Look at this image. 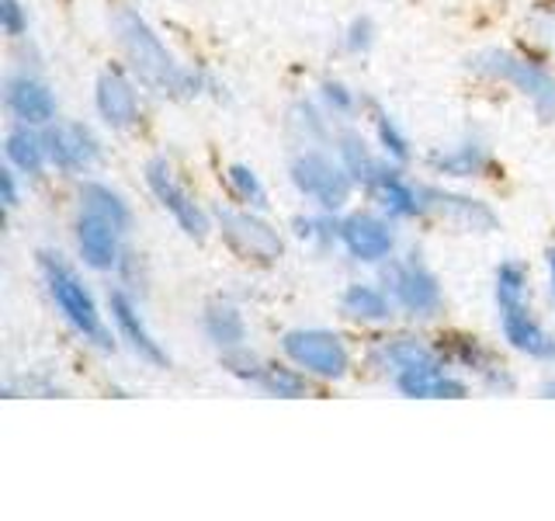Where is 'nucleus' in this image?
<instances>
[{"instance_id": "nucleus-17", "label": "nucleus", "mask_w": 555, "mask_h": 521, "mask_svg": "<svg viewBox=\"0 0 555 521\" xmlns=\"http://www.w3.org/2000/svg\"><path fill=\"white\" fill-rule=\"evenodd\" d=\"M98 118L112 132H132L143 126V91L129 66H104L94 80Z\"/></svg>"}, {"instance_id": "nucleus-24", "label": "nucleus", "mask_w": 555, "mask_h": 521, "mask_svg": "<svg viewBox=\"0 0 555 521\" xmlns=\"http://www.w3.org/2000/svg\"><path fill=\"white\" fill-rule=\"evenodd\" d=\"M337 306H340V317H347L351 323H361V327H389L399 317L389 289L382 282H361V278L340 289Z\"/></svg>"}, {"instance_id": "nucleus-23", "label": "nucleus", "mask_w": 555, "mask_h": 521, "mask_svg": "<svg viewBox=\"0 0 555 521\" xmlns=\"http://www.w3.org/2000/svg\"><path fill=\"white\" fill-rule=\"evenodd\" d=\"M202 338L216 347V355H233L240 347H250V327L243 309L233 300H208L198 313Z\"/></svg>"}, {"instance_id": "nucleus-37", "label": "nucleus", "mask_w": 555, "mask_h": 521, "mask_svg": "<svg viewBox=\"0 0 555 521\" xmlns=\"http://www.w3.org/2000/svg\"><path fill=\"white\" fill-rule=\"evenodd\" d=\"M0 205H4V216H11L22 205V174L8 164L0 170Z\"/></svg>"}, {"instance_id": "nucleus-13", "label": "nucleus", "mask_w": 555, "mask_h": 521, "mask_svg": "<svg viewBox=\"0 0 555 521\" xmlns=\"http://www.w3.org/2000/svg\"><path fill=\"white\" fill-rule=\"evenodd\" d=\"M340 251L354 265L382 268L399 251L396 219L382 208H358V213L340 216Z\"/></svg>"}, {"instance_id": "nucleus-19", "label": "nucleus", "mask_w": 555, "mask_h": 521, "mask_svg": "<svg viewBox=\"0 0 555 521\" xmlns=\"http://www.w3.org/2000/svg\"><path fill=\"white\" fill-rule=\"evenodd\" d=\"M427 167L430 174H438L444 181H486V178H493L500 164H496L493 147L486 143L482 136L468 132L438 150H430Z\"/></svg>"}, {"instance_id": "nucleus-21", "label": "nucleus", "mask_w": 555, "mask_h": 521, "mask_svg": "<svg viewBox=\"0 0 555 521\" xmlns=\"http://www.w3.org/2000/svg\"><path fill=\"white\" fill-rule=\"evenodd\" d=\"M434 355H441V344L438 341H427L421 334H410V330H396V334H382L369 344V352H364V361H369V369L392 382L399 372L413 369V365H421Z\"/></svg>"}, {"instance_id": "nucleus-5", "label": "nucleus", "mask_w": 555, "mask_h": 521, "mask_svg": "<svg viewBox=\"0 0 555 521\" xmlns=\"http://www.w3.org/2000/svg\"><path fill=\"white\" fill-rule=\"evenodd\" d=\"M288 181L312 208L344 213L354 199V178L337 156V147H292L288 153Z\"/></svg>"}, {"instance_id": "nucleus-39", "label": "nucleus", "mask_w": 555, "mask_h": 521, "mask_svg": "<svg viewBox=\"0 0 555 521\" xmlns=\"http://www.w3.org/2000/svg\"><path fill=\"white\" fill-rule=\"evenodd\" d=\"M538 393H542L545 399H555V376H548L542 386H538Z\"/></svg>"}, {"instance_id": "nucleus-9", "label": "nucleus", "mask_w": 555, "mask_h": 521, "mask_svg": "<svg viewBox=\"0 0 555 521\" xmlns=\"http://www.w3.org/2000/svg\"><path fill=\"white\" fill-rule=\"evenodd\" d=\"M143 178H146V188L150 195L160 202L164 213L178 223V230L188 237V240H205L208 233L216 230V219L208 208H202V202L195 199V191H191L181 174L173 170V164L167 156H150L146 167H143Z\"/></svg>"}, {"instance_id": "nucleus-30", "label": "nucleus", "mask_w": 555, "mask_h": 521, "mask_svg": "<svg viewBox=\"0 0 555 521\" xmlns=\"http://www.w3.org/2000/svg\"><path fill=\"white\" fill-rule=\"evenodd\" d=\"M317 101L326 109V115L337 122V126H351V122L364 118V104L369 94H361L358 87H351L340 77H323L317 87Z\"/></svg>"}, {"instance_id": "nucleus-38", "label": "nucleus", "mask_w": 555, "mask_h": 521, "mask_svg": "<svg viewBox=\"0 0 555 521\" xmlns=\"http://www.w3.org/2000/svg\"><path fill=\"white\" fill-rule=\"evenodd\" d=\"M545 278H548V300L555 306V247H548L545 254Z\"/></svg>"}, {"instance_id": "nucleus-32", "label": "nucleus", "mask_w": 555, "mask_h": 521, "mask_svg": "<svg viewBox=\"0 0 555 521\" xmlns=\"http://www.w3.org/2000/svg\"><path fill=\"white\" fill-rule=\"evenodd\" d=\"M225 188H230V199L236 205L268 213V185L260 181V174L250 164H230V167H225Z\"/></svg>"}, {"instance_id": "nucleus-25", "label": "nucleus", "mask_w": 555, "mask_h": 521, "mask_svg": "<svg viewBox=\"0 0 555 521\" xmlns=\"http://www.w3.org/2000/svg\"><path fill=\"white\" fill-rule=\"evenodd\" d=\"M337 129L340 126L317 98H295L285 112V136L292 147H334Z\"/></svg>"}, {"instance_id": "nucleus-15", "label": "nucleus", "mask_w": 555, "mask_h": 521, "mask_svg": "<svg viewBox=\"0 0 555 521\" xmlns=\"http://www.w3.org/2000/svg\"><path fill=\"white\" fill-rule=\"evenodd\" d=\"M46 132V150H49V167L60 174H74L83 178L104 161L101 136L80 118H56Z\"/></svg>"}, {"instance_id": "nucleus-26", "label": "nucleus", "mask_w": 555, "mask_h": 521, "mask_svg": "<svg viewBox=\"0 0 555 521\" xmlns=\"http://www.w3.org/2000/svg\"><path fill=\"white\" fill-rule=\"evenodd\" d=\"M4 161L22 178H42L49 170V150L46 132L39 126H25V122H11L4 132Z\"/></svg>"}, {"instance_id": "nucleus-36", "label": "nucleus", "mask_w": 555, "mask_h": 521, "mask_svg": "<svg viewBox=\"0 0 555 521\" xmlns=\"http://www.w3.org/2000/svg\"><path fill=\"white\" fill-rule=\"evenodd\" d=\"M28 28H31V17L22 0H0V31H4L11 42H25Z\"/></svg>"}, {"instance_id": "nucleus-35", "label": "nucleus", "mask_w": 555, "mask_h": 521, "mask_svg": "<svg viewBox=\"0 0 555 521\" xmlns=\"http://www.w3.org/2000/svg\"><path fill=\"white\" fill-rule=\"evenodd\" d=\"M375 42H378V28L369 14L351 17L344 35H340V49L347 52V56H369V52L375 49Z\"/></svg>"}, {"instance_id": "nucleus-8", "label": "nucleus", "mask_w": 555, "mask_h": 521, "mask_svg": "<svg viewBox=\"0 0 555 521\" xmlns=\"http://www.w3.org/2000/svg\"><path fill=\"white\" fill-rule=\"evenodd\" d=\"M282 355L317 382H340L354 369V352L330 327H295L282 334Z\"/></svg>"}, {"instance_id": "nucleus-14", "label": "nucleus", "mask_w": 555, "mask_h": 521, "mask_svg": "<svg viewBox=\"0 0 555 521\" xmlns=\"http://www.w3.org/2000/svg\"><path fill=\"white\" fill-rule=\"evenodd\" d=\"M4 109L11 122H25V126H52L60 118L56 91L42 77V69L35 63H17L4 77Z\"/></svg>"}, {"instance_id": "nucleus-3", "label": "nucleus", "mask_w": 555, "mask_h": 521, "mask_svg": "<svg viewBox=\"0 0 555 521\" xmlns=\"http://www.w3.org/2000/svg\"><path fill=\"white\" fill-rule=\"evenodd\" d=\"M39 275L52 309L60 313L63 323L74 330V334L91 344L94 352H115L118 334H112V320H104V313L94 300V292L87 289L83 275L69 265V260L60 251H39Z\"/></svg>"}, {"instance_id": "nucleus-29", "label": "nucleus", "mask_w": 555, "mask_h": 521, "mask_svg": "<svg viewBox=\"0 0 555 521\" xmlns=\"http://www.w3.org/2000/svg\"><path fill=\"white\" fill-rule=\"evenodd\" d=\"M77 208H87V213H98L104 219H112L121 233H132V205L121 191L108 181L98 178H83L77 188Z\"/></svg>"}, {"instance_id": "nucleus-11", "label": "nucleus", "mask_w": 555, "mask_h": 521, "mask_svg": "<svg viewBox=\"0 0 555 521\" xmlns=\"http://www.w3.org/2000/svg\"><path fill=\"white\" fill-rule=\"evenodd\" d=\"M438 344L444 358L455 365L473 386L493 396H511L517 390V376L511 369V361L503 358L490 341H482L476 334H444Z\"/></svg>"}, {"instance_id": "nucleus-6", "label": "nucleus", "mask_w": 555, "mask_h": 521, "mask_svg": "<svg viewBox=\"0 0 555 521\" xmlns=\"http://www.w3.org/2000/svg\"><path fill=\"white\" fill-rule=\"evenodd\" d=\"M378 282L389 289L396 309L410 320H434L444 309V285L421 251H396L378 268Z\"/></svg>"}, {"instance_id": "nucleus-33", "label": "nucleus", "mask_w": 555, "mask_h": 521, "mask_svg": "<svg viewBox=\"0 0 555 521\" xmlns=\"http://www.w3.org/2000/svg\"><path fill=\"white\" fill-rule=\"evenodd\" d=\"M525 39L534 46L538 56L555 66V4H538L525 17Z\"/></svg>"}, {"instance_id": "nucleus-10", "label": "nucleus", "mask_w": 555, "mask_h": 521, "mask_svg": "<svg viewBox=\"0 0 555 521\" xmlns=\"http://www.w3.org/2000/svg\"><path fill=\"white\" fill-rule=\"evenodd\" d=\"M222 369L233 379H240L243 386H250L264 396H278V399H302L317 390V379L306 376L299 365H292L288 358H264L257 355L254 347H240L233 355H222Z\"/></svg>"}, {"instance_id": "nucleus-7", "label": "nucleus", "mask_w": 555, "mask_h": 521, "mask_svg": "<svg viewBox=\"0 0 555 521\" xmlns=\"http://www.w3.org/2000/svg\"><path fill=\"white\" fill-rule=\"evenodd\" d=\"M216 233L240 260L254 268H271L285 257V237L274 223L264 219V213L247 205H219L212 208Z\"/></svg>"}, {"instance_id": "nucleus-16", "label": "nucleus", "mask_w": 555, "mask_h": 521, "mask_svg": "<svg viewBox=\"0 0 555 521\" xmlns=\"http://www.w3.org/2000/svg\"><path fill=\"white\" fill-rule=\"evenodd\" d=\"M108 320L115 327L118 341L126 344L139 361L150 365V369H170L167 347L160 344V338H156L153 327L146 323L135 292H129L126 285H115L108 292Z\"/></svg>"}, {"instance_id": "nucleus-4", "label": "nucleus", "mask_w": 555, "mask_h": 521, "mask_svg": "<svg viewBox=\"0 0 555 521\" xmlns=\"http://www.w3.org/2000/svg\"><path fill=\"white\" fill-rule=\"evenodd\" d=\"M465 69L476 80L507 87L517 98H525L542 122H555V69L531 52L486 46L465 60Z\"/></svg>"}, {"instance_id": "nucleus-27", "label": "nucleus", "mask_w": 555, "mask_h": 521, "mask_svg": "<svg viewBox=\"0 0 555 521\" xmlns=\"http://www.w3.org/2000/svg\"><path fill=\"white\" fill-rule=\"evenodd\" d=\"M364 122H369V129H372V139H375V147L389 156V161L396 164H410L413 161V139L410 132L403 129V122H399L386 104H378L375 98H369V104H364Z\"/></svg>"}, {"instance_id": "nucleus-34", "label": "nucleus", "mask_w": 555, "mask_h": 521, "mask_svg": "<svg viewBox=\"0 0 555 521\" xmlns=\"http://www.w3.org/2000/svg\"><path fill=\"white\" fill-rule=\"evenodd\" d=\"M4 396L14 399V396H66V390L60 386V379L56 376H49V372H25V376H17V379H8L4 382Z\"/></svg>"}, {"instance_id": "nucleus-18", "label": "nucleus", "mask_w": 555, "mask_h": 521, "mask_svg": "<svg viewBox=\"0 0 555 521\" xmlns=\"http://www.w3.org/2000/svg\"><path fill=\"white\" fill-rule=\"evenodd\" d=\"M126 240H129V233H121L112 219L87 213V208H77L74 247H77V257L83 260V268H91L98 275H115L129 251Z\"/></svg>"}, {"instance_id": "nucleus-28", "label": "nucleus", "mask_w": 555, "mask_h": 521, "mask_svg": "<svg viewBox=\"0 0 555 521\" xmlns=\"http://www.w3.org/2000/svg\"><path fill=\"white\" fill-rule=\"evenodd\" d=\"M334 147H337V156L344 161V167L351 170L358 191L372 181V174L382 167V161H386V153L375 147V139L361 136V129H354V122H351V126L337 129V143Z\"/></svg>"}, {"instance_id": "nucleus-20", "label": "nucleus", "mask_w": 555, "mask_h": 521, "mask_svg": "<svg viewBox=\"0 0 555 521\" xmlns=\"http://www.w3.org/2000/svg\"><path fill=\"white\" fill-rule=\"evenodd\" d=\"M389 386L406 399H465L473 393V382L444 358V352L399 372Z\"/></svg>"}, {"instance_id": "nucleus-31", "label": "nucleus", "mask_w": 555, "mask_h": 521, "mask_svg": "<svg viewBox=\"0 0 555 521\" xmlns=\"http://www.w3.org/2000/svg\"><path fill=\"white\" fill-rule=\"evenodd\" d=\"M292 233L299 237L312 251H340V213L330 208H309V213L292 219Z\"/></svg>"}, {"instance_id": "nucleus-12", "label": "nucleus", "mask_w": 555, "mask_h": 521, "mask_svg": "<svg viewBox=\"0 0 555 521\" xmlns=\"http://www.w3.org/2000/svg\"><path fill=\"white\" fill-rule=\"evenodd\" d=\"M361 191L372 199L375 208H382V213L392 216L396 223L430 219V185L410 178L406 167L389 161V156L382 161V167L372 174V181Z\"/></svg>"}, {"instance_id": "nucleus-2", "label": "nucleus", "mask_w": 555, "mask_h": 521, "mask_svg": "<svg viewBox=\"0 0 555 521\" xmlns=\"http://www.w3.org/2000/svg\"><path fill=\"white\" fill-rule=\"evenodd\" d=\"M493 303L500 334L511 352L531 361L555 365V330H548L531 309V268L525 260L507 257L493 271Z\"/></svg>"}, {"instance_id": "nucleus-1", "label": "nucleus", "mask_w": 555, "mask_h": 521, "mask_svg": "<svg viewBox=\"0 0 555 521\" xmlns=\"http://www.w3.org/2000/svg\"><path fill=\"white\" fill-rule=\"evenodd\" d=\"M112 28H115V42L121 49V60H126L129 74L139 80V87H143L146 94L164 98V101L222 98L225 87L208 74V69L184 63L135 8L118 4Z\"/></svg>"}, {"instance_id": "nucleus-22", "label": "nucleus", "mask_w": 555, "mask_h": 521, "mask_svg": "<svg viewBox=\"0 0 555 521\" xmlns=\"http://www.w3.org/2000/svg\"><path fill=\"white\" fill-rule=\"evenodd\" d=\"M430 219H444L465 233H493L500 230V216L476 195H465L455 188L430 185Z\"/></svg>"}]
</instances>
